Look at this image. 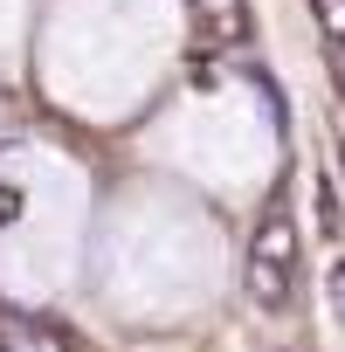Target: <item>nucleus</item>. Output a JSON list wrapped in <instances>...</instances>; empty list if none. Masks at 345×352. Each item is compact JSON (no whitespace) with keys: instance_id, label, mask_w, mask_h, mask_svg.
<instances>
[{"instance_id":"obj_1","label":"nucleus","mask_w":345,"mask_h":352,"mask_svg":"<svg viewBox=\"0 0 345 352\" xmlns=\"http://www.w3.org/2000/svg\"><path fill=\"white\" fill-rule=\"evenodd\" d=\"M242 290L256 311H283L290 290H297V221L283 201L263 208L256 235H249V256H242Z\"/></svg>"},{"instance_id":"obj_6","label":"nucleus","mask_w":345,"mask_h":352,"mask_svg":"<svg viewBox=\"0 0 345 352\" xmlns=\"http://www.w3.org/2000/svg\"><path fill=\"white\" fill-rule=\"evenodd\" d=\"M324 297H331V318L345 324V263H331V283H324Z\"/></svg>"},{"instance_id":"obj_2","label":"nucleus","mask_w":345,"mask_h":352,"mask_svg":"<svg viewBox=\"0 0 345 352\" xmlns=\"http://www.w3.org/2000/svg\"><path fill=\"white\" fill-rule=\"evenodd\" d=\"M187 14L201 28V49H242L249 42V0H187Z\"/></svg>"},{"instance_id":"obj_4","label":"nucleus","mask_w":345,"mask_h":352,"mask_svg":"<svg viewBox=\"0 0 345 352\" xmlns=\"http://www.w3.org/2000/svg\"><path fill=\"white\" fill-rule=\"evenodd\" d=\"M311 21H318V35L345 56V0H311Z\"/></svg>"},{"instance_id":"obj_3","label":"nucleus","mask_w":345,"mask_h":352,"mask_svg":"<svg viewBox=\"0 0 345 352\" xmlns=\"http://www.w3.org/2000/svg\"><path fill=\"white\" fill-rule=\"evenodd\" d=\"M0 352H83L56 318H28V311H8L0 318Z\"/></svg>"},{"instance_id":"obj_5","label":"nucleus","mask_w":345,"mask_h":352,"mask_svg":"<svg viewBox=\"0 0 345 352\" xmlns=\"http://www.w3.org/2000/svg\"><path fill=\"white\" fill-rule=\"evenodd\" d=\"M338 221H345V214H338V194H331V180H324V194H318V228L338 235Z\"/></svg>"}]
</instances>
